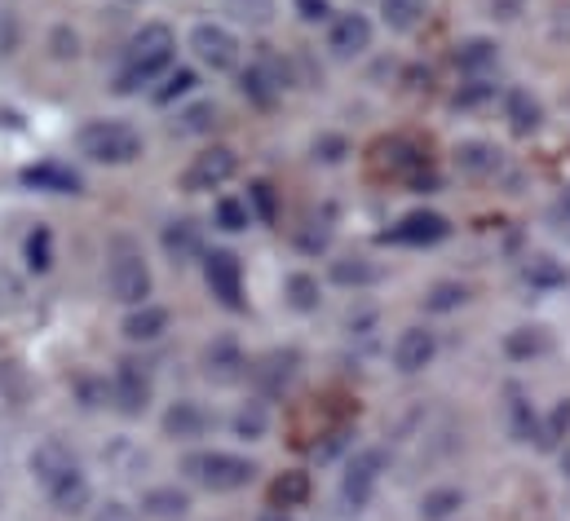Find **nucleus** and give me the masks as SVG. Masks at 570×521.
Instances as JSON below:
<instances>
[{"mask_svg":"<svg viewBox=\"0 0 570 521\" xmlns=\"http://www.w3.org/2000/svg\"><path fill=\"white\" fill-rule=\"evenodd\" d=\"M31 478L45 486V495L53 500V509H58L62 518L85 513L89 500H94V486H89V478H85L76 451H71L67 442H58V438H45V442L31 451Z\"/></svg>","mask_w":570,"mask_h":521,"instance_id":"nucleus-1","label":"nucleus"},{"mask_svg":"<svg viewBox=\"0 0 570 521\" xmlns=\"http://www.w3.org/2000/svg\"><path fill=\"white\" fill-rule=\"evenodd\" d=\"M173 53H177L173 31L164 22H146L125 49V62L116 71V94H138L146 85H155L173 67Z\"/></svg>","mask_w":570,"mask_h":521,"instance_id":"nucleus-2","label":"nucleus"},{"mask_svg":"<svg viewBox=\"0 0 570 521\" xmlns=\"http://www.w3.org/2000/svg\"><path fill=\"white\" fill-rule=\"evenodd\" d=\"M181 473H186L195 486L226 495V491H244V486L257 478V464H253L248 455H235V451H190V455L181 460Z\"/></svg>","mask_w":570,"mask_h":521,"instance_id":"nucleus-3","label":"nucleus"},{"mask_svg":"<svg viewBox=\"0 0 570 521\" xmlns=\"http://www.w3.org/2000/svg\"><path fill=\"white\" fill-rule=\"evenodd\" d=\"M76 146L94 164H134V159H142L146 150L142 132L134 125H125V120H89L76 137Z\"/></svg>","mask_w":570,"mask_h":521,"instance_id":"nucleus-4","label":"nucleus"},{"mask_svg":"<svg viewBox=\"0 0 570 521\" xmlns=\"http://www.w3.org/2000/svg\"><path fill=\"white\" fill-rule=\"evenodd\" d=\"M107 283H111V296L120 305H146L150 301V265H146L142 248L134 239H116L111 244V257H107Z\"/></svg>","mask_w":570,"mask_h":521,"instance_id":"nucleus-5","label":"nucleus"},{"mask_svg":"<svg viewBox=\"0 0 570 521\" xmlns=\"http://www.w3.org/2000/svg\"><path fill=\"white\" fill-rule=\"evenodd\" d=\"M372 164H376V173H381V177L407 181V186H416V190L433 186V173H429L425 150H421L416 141H407V137H390V141H376V150H372Z\"/></svg>","mask_w":570,"mask_h":521,"instance_id":"nucleus-6","label":"nucleus"},{"mask_svg":"<svg viewBox=\"0 0 570 521\" xmlns=\"http://www.w3.org/2000/svg\"><path fill=\"white\" fill-rule=\"evenodd\" d=\"M381 473H385V451H381V446L354 451L350 464H345V473H341V504H345L350 513H363V509L376 500Z\"/></svg>","mask_w":570,"mask_h":521,"instance_id":"nucleus-7","label":"nucleus"},{"mask_svg":"<svg viewBox=\"0 0 570 521\" xmlns=\"http://www.w3.org/2000/svg\"><path fill=\"white\" fill-rule=\"evenodd\" d=\"M239 89H244V98H248L253 107H262V111H271V107L284 98L287 67L279 62V53H275L271 45H262V49H257V58L244 67V76H239Z\"/></svg>","mask_w":570,"mask_h":521,"instance_id":"nucleus-8","label":"nucleus"},{"mask_svg":"<svg viewBox=\"0 0 570 521\" xmlns=\"http://www.w3.org/2000/svg\"><path fill=\"white\" fill-rule=\"evenodd\" d=\"M235 173H239V155H235L230 146H208V150H199V155L186 164L181 190H186V195H208V190H222Z\"/></svg>","mask_w":570,"mask_h":521,"instance_id":"nucleus-9","label":"nucleus"},{"mask_svg":"<svg viewBox=\"0 0 570 521\" xmlns=\"http://www.w3.org/2000/svg\"><path fill=\"white\" fill-rule=\"evenodd\" d=\"M190 53H195L204 67H213V71H235L239 58H244V45H239V36H235L230 27H222V22H199V27L190 31Z\"/></svg>","mask_w":570,"mask_h":521,"instance_id":"nucleus-10","label":"nucleus"},{"mask_svg":"<svg viewBox=\"0 0 570 521\" xmlns=\"http://www.w3.org/2000/svg\"><path fill=\"white\" fill-rule=\"evenodd\" d=\"M204 278H208V292L226 305V309H248V296H244V265L230 248H213L204 253Z\"/></svg>","mask_w":570,"mask_h":521,"instance_id":"nucleus-11","label":"nucleus"},{"mask_svg":"<svg viewBox=\"0 0 570 521\" xmlns=\"http://www.w3.org/2000/svg\"><path fill=\"white\" fill-rule=\"evenodd\" d=\"M150 393H155V381H150L146 363L120 358V363H116V376H111V402H116V411L129 415V420L142 415L146 406H150Z\"/></svg>","mask_w":570,"mask_h":521,"instance_id":"nucleus-12","label":"nucleus"},{"mask_svg":"<svg viewBox=\"0 0 570 521\" xmlns=\"http://www.w3.org/2000/svg\"><path fill=\"white\" fill-rule=\"evenodd\" d=\"M451 235V222L442 213H429V208H416L407 213L399 226H390L381 239L385 244H399V248H429V244H442Z\"/></svg>","mask_w":570,"mask_h":521,"instance_id":"nucleus-13","label":"nucleus"},{"mask_svg":"<svg viewBox=\"0 0 570 521\" xmlns=\"http://www.w3.org/2000/svg\"><path fill=\"white\" fill-rule=\"evenodd\" d=\"M327 49L336 58H358L372 49V18L367 13H341L327 31Z\"/></svg>","mask_w":570,"mask_h":521,"instance_id":"nucleus-14","label":"nucleus"},{"mask_svg":"<svg viewBox=\"0 0 570 521\" xmlns=\"http://www.w3.org/2000/svg\"><path fill=\"white\" fill-rule=\"evenodd\" d=\"M213 429V415L195 402V397H181V402H173L168 411H164V438H173V442H195V438H204Z\"/></svg>","mask_w":570,"mask_h":521,"instance_id":"nucleus-15","label":"nucleus"},{"mask_svg":"<svg viewBox=\"0 0 570 521\" xmlns=\"http://www.w3.org/2000/svg\"><path fill=\"white\" fill-rule=\"evenodd\" d=\"M433 354H438V336H433L429 327H407V332L394 341V367H399L403 376L425 372L429 363H433Z\"/></svg>","mask_w":570,"mask_h":521,"instance_id":"nucleus-16","label":"nucleus"},{"mask_svg":"<svg viewBox=\"0 0 570 521\" xmlns=\"http://www.w3.org/2000/svg\"><path fill=\"white\" fill-rule=\"evenodd\" d=\"M244 372H248V358H244L239 341H230V336H217V341L204 350V376H208V381H222V385H230V381H239Z\"/></svg>","mask_w":570,"mask_h":521,"instance_id":"nucleus-17","label":"nucleus"},{"mask_svg":"<svg viewBox=\"0 0 570 521\" xmlns=\"http://www.w3.org/2000/svg\"><path fill=\"white\" fill-rule=\"evenodd\" d=\"M159 244H164V257L173 260V265H190V260L204 257V235H199V226L190 217L168 222L164 235H159Z\"/></svg>","mask_w":570,"mask_h":521,"instance_id":"nucleus-18","label":"nucleus"},{"mask_svg":"<svg viewBox=\"0 0 570 521\" xmlns=\"http://www.w3.org/2000/svg\"><path fill=\"white\" fill-rule=\"evenodd\" d=\"M504 120H509V129L518 132V137H531V132L544 125V107H540L535 94L509 89V94H504Z\"/></svg>","mask_w":570,"mask_h":521,"instance_id":"nucleus-19","label":"nucleus"},{"mask_svg":"<svg viewBox=\"0 0 570 521\" xmlns=\"http://www.w3.org/2000/svg\"><path fill=\"white\" fill-rule=\"evenodd\" d=\"M168 323H173V314L164 309V305H134V314L125 318V336L134 341V345H150V341H159L164 332H168Z\"/></svg>","mask_w":570,"mask_h":521,"instance_id":"nucleus-20","label":"nucleus"},{"mask_svg":"<svg viewBox=\"0 0 570 521\" xmlns=\"http://www.w3.org/2000/svg\"><path fill=\"white\" fill-rule=\"evenodd\" d=\"M455 164H460L464 177H495L504 168V159H500V150L491 141H460L455 146Z\"/></svg>","mask_w":570,"mask_h":521,"instance_id":"nucleus-21","label":"nucleus"},{"mask_svg":"<svg viewBox=\"0 0 570 521\" xmlns=\"http://www.w3.org/2000/svg\"><path fill=\"white\" fill-rule=\"evenodd\" d=\"M495 62H500V49L487 36H473V40H460L455 45V67L464 76H487V71H495Z\"/></svg>","mask_w":570,"mask_h":521,"instance_id":"nucleus-22","label":"nucleus"},{"mask_svg":"<svg viewBox=\"0 0 570 521\" xmlns=\"http://www.w3.org/2000/svg\"><path fill=\"white\" fill-rule=\"evenodd\" d=\"M296 367H301V354L296 350H275V354H266L257 367H253V376L262 381V390L266 393H279L296 376Z\"/></svg>","mask_w":570,"mask_h":521,"instance_id":"nucleus-23","label":"nucleus"},{"mask_svg":"<svg viewBox=\"0 0 570 521\" xmlns=\"http://www.w3.org/2000/svg\"><path fill=\"white\" fill-rule=\"evenodd\" d=\"M142 513L155 521H177L190 513V495L177 491V486H155L142 495Z\"/></svg>","mask_w":570,"mask_h":521,"instance_id":"nucleus-24","label":"nucleus"},{"mask_svg":"<svg viewBox=\"0 0 570 521\" xmlns=\"http://www.w3.org/2000/svg\"><path fill=\"white\" fill-rule=\"evenodd\" d=\"M22 181L36 186V190H53V195H80V177L62 164H36V168L22 173Z\"/></svg>","mask_w":570,"mask_h":521,"instance_id":"nucleus-25","label":"nucleus"},{"mask_svg":"<svg viewBox=\"0 0 570 521\" xmlns=\"http://www.w3.org/2000/svg\"><path fill=\"white\" fill-rule=\"evenodd\" d=\"M305 500H309V478L305 473H279L275 478V486H271V509L275 513H292V509H305Z\"/></svg>","mask_w":570,"mask_h":521,"instance_id":"nucleus-26","label":"nucleus"},{"mask_svg":"<svg viewBox=\"0 0 570 521\" xmlns=\"http://www.w3.org/2000/svg\"><path fill=\"white\" fill-rule=\"evenodd\" d=\"M284 296H287V305H292L296 314H314V309L323 305V287H318V278H314L309 269H296V274H287Z\"/></svg>","mask_w":570,"mask_h":521,"instance_id":"nucleus-27","label":"nucleus"},{"mask_svg":"<svg viewBox=\"0 0 570 521\" xmlns=\"http://www.w3.org/2000/svg\"><path fill=\"white\" fill-rule=\"evenodd\" d=\"M549 345H553V341H549V332H544V327H535V323H531V327H513V332L504 336V354H509V358H518V363L549 354Z\"/></svg>","mask_w":570,"mask_h":521,"instance_id":"nucleus-28","label":"nucleus"},{"mask_svg":"<svg viewBox=\"0 0 570 521\" xmlns=\"http://www.w3.org/2000/svg\"><path fill=\"white\" fill-rule=\"evenodd\" d=\"M327 274L341 287H372V283H381V265H372L367 257H336Z\"/></svg>","mask_w":570,"mask_h":521,"instance_id":"nucleus-29","label":"nucleus"},{"mask_svg":"<svg viewBox=\"0 0 570 521\" xmlns=\"http://www.w3.org/2000/svg\"><path fill=\"white\" fill-rule=\"evenodd\" d=\"M522 278H527L535 292H553V287L567 283V269H562V260H553L549 253H535V257L522 260Z\"/></svg>","mask_w":570,"mask_h":521,"instance_id":"nucleus-30","label":"nucleus"},{"mask_svg":"<svg viewBox=\"0 0 570 521\" xmlns=\"http://www.w3.org/2000/svg\"><path fill=\"white\" fill-rule=\"evenodd\" d=\"M464 509V491L460 486H433L421 495V518L425 521H446Z\"/></svg>","mask_w":570,"mask_h":521,"instance_id":"nucleus-31","label":"nucleus"},{"mask_svg":"<svg viewBox=\"0 0 570 521\" xmlns=\"http://www.w3.org/2000/svg\"><path fill=\"white\" fill-rule=\"evenodd\" d=\"M567 438H570V397H562V402H553V411L540 420L535 446H540V451H558Z\"/></svg>","mask_w":570,"mask_h":521,"instance_id":"nucleus-32","label":"nucleus"},{"mask_svg":"<svg viewBox=\"0 0 570 521\" xmlns=\"http://www.w3.org/2000/svg\"><path fill=\"white\" fill-rule=\"evenodd\" d=\"M425 9L429 0H381V13L394 31H416L425 22Z\"/></svg>","mask_w":570,"mask_h":521,"instance_id":"nucleus-33","label":"nucleus"},{"mask_svg":"<svg viewBox=\"0 0 570 521\" xmlns=\"http://www.w3.org/2000/svg\"><path fill=\"white\" fill-rule=\"evenodd\" d=\"M509 429H513V442H535L540 438V415L522 393H513V402H509Z\"/></svg>","mask_w":570,"mask_h":521,"instance_id":"nucleus-34","label":"nucleus"},{"mask_svg":"<svg viewBox=\"0 0 570 521\" xmlns=\"http://www.w3.org/2000/svg\"><path fill=\"white\" fill-rule=\"evenodd\" d=\"M195 85H199V76H195L190 67H168V71H164V85H159V89H155L150 98H155L159 107H168V102L186 98V94H190Z\"/></svg>","mask_w":570,"mask_h":521,"instance_id":"nucleus-35","label":"nucleus"},{"mask_svg":"<svg viewBox=\"0 0 570 521\" xmlns=\"http://www.w3.org/2000/svg\"><path fill=\"white\" fill-rule=\"evenodd\" d=\"M266 429H271V406L266 402H244L239 415H235V433L257 442V438H266Z\"/></svg>","mask_w":570,"mask_h":521,"instance_id":"nucleus-36","label":"nucleus"},{"mask_svg":"<svg viewBox=\"0 0 570 521\" xmlns=\"http://www.w3.org/2000/svg\"><path fill=\"white\" fill-rule=\"evenodd\" d=\"M464 301H469V287H464V283H433L425 292L429 314H451V309H460Z\"/></svg>","mask_w":570,"mask_h":521,"instance_id":"nucleus-37","label":"nucleus"},{"mask_svg":"<svg viewBox=\"0 0 570 521\" xmlns=\"http://www.w3.org/2000/svg\"><path fill=\"white\" fill-rule=\"evenodd\" d=\"M217 226H222L226 235L248 230V226H253V208H248V199H217Z\"/></svg>","mask_w":570,"mask_h":521,"instance_id":"nucleus-38","label":"nucleus"},{"mask_svg":"<svg viewBox=\"0 0 570 521\" xmlns=\"http://www.w3.org/2000/svg\"><path fill=\"white\" fill-rule=\"evenodd\" d=\"M27 265H31L36 274H45V269L53 265V230H49V226H36V230L27 235Z\"/></svg>","mask_w":570,"mask_h":521,"instance_id":"nucleus-39","label":"nucleus"},{"mask_svg":"<svg viewBox=\"0 0 570 521\" xmlns=\"http://www.w3.org/2000/svg\"><path fill=\"white\" fill-rule=\"evenodd\" d=\"M217 125V107L213 102H195V107H186L181 116H177V132H208Z\"/></svg>","mask_w":570,"mask_h":521,"instance_id":"nucleus-40","label":"nucleus"},{"mask_svg":"<svg viewBox=\"0 0 570 521\" xmlns=\"http://www.w3.org/2000/svg\"><path fill=\"white\" fill-rule=\"evenodd\" d=\"M487 98H495V85L487 76H469L460 89H455V107H482Z\"/></svg>","mask_w":570,"mask_h":521,"instance_id":"nucleus-41","label":"nucleus"},{"mask_svg":"<svg viewBox=\"0 0 570 521\" xmlns=\"http://www.w3.org/2000/svg\"><path fill=\"white\" fill-rule=\"evenodd\" d=\"M345 137H318L314 141V159H323V164H341L345 159Z\"/></svg>","mask_w":570,"mask_h":521,"instance_id":"nucleus-42","label":"nucleus"},{"mask_svg":"<svg viewBox=\"0 0 570 521\" xmlns=\"http://www.w3.org/2000/svg\"><path fill=\"white\" fill-rule=\"evenodd\" d=\"M248 199L257 204V217H262V222H275V190H271L266 181H257V186L248 190Z\"/></svg>","mask_w":570,"mask_h":521,"instance_id":"nucleus-43","label":"nucleus"},{"mask_svg":"<svg viewBox=\"0 0 570 521\" xmlns=\"http://www.w3.org/2000/svg\"><path fill=\"white\" fill-rule=\"evenodd\" d=\"M549 226H558V230H567L570 235V186L549 204Z\"/></svg>","mask_w":570,"mask_h":521,"instance_id":"nucleus-44","label":"nucleus"},{"mask_svg":"<svg viewBox=\"0 0 570 521\" xmlns=\"http://www.w3.org/2000/svg\"><path fill=\"white\" fill-rule=\"evenodd\" d=\"M345 442H350V429H332V433L323 438V446H314V460H318V464H323V460H332Z\"/></svg>","mask_w":570,"mask_h":521,"instance_id":"nucleus-45","label":"nucleus"},{"mask_svg":"<svg viewBox=\"0 0 570 521\" xmlns=\"http://www.w3.org/2000/svg\"><path fill=\"white\" fill-rule=\"evenodd\" d=\"M94 521H138V513H134L129 504H120V500H111V504H102V509L94 513Z\"/></svg>","mask_w":570,"mask_h":521,"instance_id":"nucleus-46","label":"nucleus"},{"mask_svg":"<svg viewBox=\"0 0 570 521\" xmlns=\"http://www.w3.org/2000/svg\"><path fill=\"white\" fill-rule=\"evenodd\" d=\"M296 13H301L305 22H323V18L332 13V4H327V0H296Z\"/></svg>","mask_w":570,"mask_h":521,"instance_id":"nucleus-47","label":"nucleus"},{"mask_svg":"<svg viewBox=\"0 0 570 521\" xmlns=\"http://www.w3.org/2000/svg\"><path fill=\"white\" fill-rule=\"evenodd\" d=\"M13 45H18V22H13V13L0 9V53H13Z\"/></svg>","mask_w":570,"mask_h":521,"instance_id":"nucleus-48","label":"nucleus"},{"mask_svg":"<svg viewBox=\"0 0 570 521\" xmlns=\"http://www.w3.org/2000/svg\"><path fill=\"white\" fill-rule=\"evenodd\" d=\"M549 31H553V40H570V4H562V9L553 13V22H549Z\"/></svg>","mask_w":570,"mask_h":521,"instance_id":"nucleus-49","label":"nucleus"},{"mask_svg":"<svg viewBox=\"0 0 570 521\" xmlns=\"http://www.w3.org/2000/svg\"><path fill=\"white\" fill-rule=\"evenodd\" d=\"M558 451H562V473L570 478V438L562 442V446H558Z\"/></svg>","mask_w":570,"mask_h":521,"instance_id":"nucleus-50","label":"nucleus"},{"mask_svg":"<svg viewBox=\"0 0 570 521\" xmlns=\"http://www.w3.org/2000/svg\"><path fill=\"white\" fill-rule=\"evenodd\" d=\"M262 521H287V513H266Z\"/></svg>","mask_w":570,"mask_h":521,"instance_id":"nucleus-51","label":"nucleus"},{"mask_svg":"<svg viewBox=\"0 0 570 521\" xmlns=\"http://www.w3.org/2000/svg\"><path fill=\"white\" fill-rule=\"evenodd\" d=\"M567 239H570V235H567Z\"/></svg>","mask_w":570,"mask_h":521,"instance_id":"nucleus-52","label":"nucleus"}]
</instances>
